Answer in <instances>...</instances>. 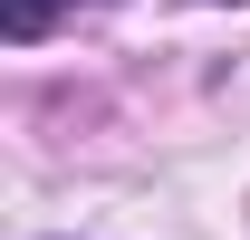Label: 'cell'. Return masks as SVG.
I'll use <instances>...</instances> for the list:
<instances>
[{"mask_svg":"<svg viewBox=\"0 0 250 240\" xmlns=\"http://www.w3.org/2000/svg\"><path fill=\"white\" fill-rule=\"evenodd\" d=\"M0 29H10V39H39V29H48V0H0Z\"/></svg>","mask_w":250,"mask_h":240,"instance_id":"1","label":"cell"}]
</instances>
